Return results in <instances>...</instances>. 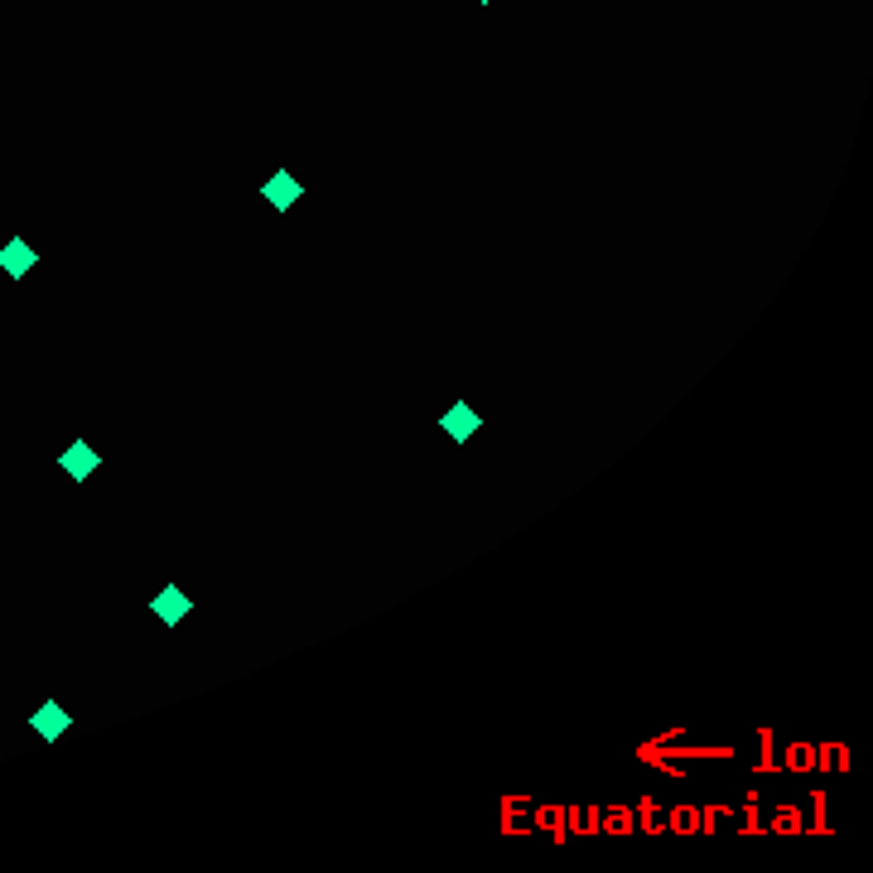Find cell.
Listing matches in <instances>:
<instances>
[{
	"label": "cell",
	"instance_id": "obj_1",
	"mask_svg": "<svg viewBox=\"0 0 873 873\" xmlns=\"http://www.w3.org/2000/svg\"><path fill=\"white\" fill-rule=\"evenodd\" d=\"M29 729H34L39 738H44V743H58V738H68V734H73V714L63 710L58 700H44L39 710L29 714Z\"/></svg>",
	"mask_w": 873,
	"mask_h": 873
},
{
	"label": "cell",
	"instance_id": "obj_2",
	"mask_svg": "<svg viewBox=\"0 0 873 873\" xmlns=\"http://www.w3.org/2000/svg\"><path fill=\"white\" fill-rule=\"evenodd\" d=\"M261 198L271 203L275 213H290V208H300V198H304V184L290 174V169H275L271 179L261 184Z\"/></svg>",
	"mask_w": 873,
	"mask_h": 873
},
{
	"label": "cell",
	"instance_id": "obj_3",
	"mask_svg": "<svg viewBox=\"0 0 873 873\" xmlns=\"http://www.w3.org/2000/svg\"><path fill=\"white\" fill-rule=\"evenodd\" d=\"M150 613L160 618L164 628H179V623H184V618L193 613V599L184 594V589H179V584H164L160 594L150 599Z\"/></svg>",
	"mask_w": 873,
	"mask_h": 873
},
{
	"label": "cell",
	"instance_id": "obj_4",
	"mask_svg": "<svg viewBox=\"0 0 873 873\" xmlns=\"http://www.w3.org/2000/svg\"><path fill=\"white\" fill-rule=\"evenodd\" d=\"M478 425H483V415H478V410L468 406V401H454V406H449L444 415H439V430H444V435L454 439V444H468V439L478 435Z\"/></svg>",
	"mask_w": 873,
	"mask_h": 873
},
{
	"label": "cell",
	"instance_id": "obj_5",
	"mask_svg": "<svg viewBox=\"0 0 873 873\" xmlns=\"http://www.w3.org/2000/svg\"><path fill=\"white\" fill-rule=\"evenodd\" d=\"M58 464H63V473H68L73 483H87V478L102 468V454H97L87 439H73V444L63 449V459H58Z\"/></svg>",
	"mask_w": 873,
	"mask_h": 873
},
{
	"label": "cell",
	"instance_id": "obj_6",
	"mask_svg": "<svg viewBox=\"0 0 873 873\" xmlns=\"http://www.w3.org/2000/svg\"><path fill=\"white\" fill-rule=\"evenodd\" d=\"M34 266H39V251H34L25 237H10V242L0 246V271L10 275V280H25Z\"/></svg>",
	"mask_w": 873,
	"mask_h": 873
},
{
	"label": "cell",
	"instance_id": "obj_7",
	"mask_svg": "<svg viewBox=\"0 0 873 873\" xmlns=\"http://www.w3.org/2000/svg\"><path fill=\"white\" fill-rule=\"evenodd\" d=\"M478 5H492V0H478Z\"/></svg>",
	"mask_w": 873,
	"mask_h": 873
}]
</instances>
